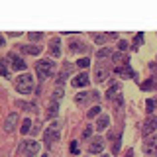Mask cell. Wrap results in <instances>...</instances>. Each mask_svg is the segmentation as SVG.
<instances>
[{
  "mask_svg": "<svg viewBox=\"0 0 157 157\" xmlns=\"http://www.w3.org/2000/svg\"><path fill=\"white\" fill-rule=\"evenodd\" d=\"M88 82H90V78H88V75L86 73H81V75H77L75 78H73V86H86Z\"/></svg>",
  "mask_w": 157,
  "mask_h": 157,
  "instance_id": "10",
  "label": "cell"
},
{
  "mask_svg": "<svg viewBox=\"0 0 157 157\" xmlns=\"http://www.w3.org/2000/svg\"><path fill=\"white\" fill-rule=\"evenodd\" d=\"M126 157H134V151L130 149V151H128V153H126Z\"/></svg>",
  "mask_w": 157,
  "mask_h": 157,
  "instance_id": "35",
  "label": "cell"
},
{
  "mask_svg": "<svg viewBox=\"0 0 157 157\" xmlns=\"http://www.w3.org/2000/svg\"><path fill=\"white\" fill-rule=\"evenodd\" d=\"M90 134H92V128H86V130L82 132V137H88V136H90Z\"/></svg>",
  "mask_w": 157,
  "mask_h": 157,
  "instance_id": "34",
  "label": "cell"
},
{
  "mask_svg": "<svg viewBox=\"0 0 157 157\" xmlns=\"http://www.w3.org/2000/svg\"><path fill=\"white\" fill-rule=\"evenodd\" d=\"M43 157H47V155H43Z\"/></svg>",
  "mask_w": 157,
  "mask_h": 157,
  "instance_id": "37",
  "label": "cell"
},
{
  "mask_svg": "<svg viewBox=\"0 0 157 157\" xmlns=\"http://www.w3.org/2000/svg\"><path fill=\"white\" fill-rule=\"evenodd\" d=\"M108 124H110V118H108V116H100L98 122H96V130H106Z\"/></svg>",
  "mask_w": 157,
  "mask_h": 157,
  "instance_id": "15",
  "label": "cell"
},
{
  "mask_svg": "<svg viewBox=\"0 0 157 157\" xmlns=\"http://www.w3.org/2000/svg\"><path fill=\"white\" fill-rule=\"evenodd\" d=\"M108 73H110V69H108L104 63H98V65L94 67V78L96 81H104V78L108 77Z\"/></svg>",
  "mask_w": 157,
  "mask_h": 157,
  "instance_id": "6",
  "label": "cell"
},
{
  "mask_svg": "<svg viewBox=\"0 0 157 157\" xmlns=\"http://www.w3.org/2000/svg\"><path fill=\"white\" fill-rule=\"evenodd\" d=\"M0 67H2L4 78H8V77H10V73H8V59H2V61H0Z\"/></svg>",
  "mask_w": 157,
  "mask_h": 157,
  "instance_id": "20",
  "label": "cell"
},
{
  "mask_svg": "<svg viewBox=\"0 0 157 157\" xmlns=\"http://www.w3.org/2000/svg\"><path fill=\"white\" fill-rule=\"evenodd\" d=\"M16 124H18V114H16V112H12V114L6 118V122H4V130L12 132L14 128H16Z\"/></svg>",
  "mask_w": 157,
  "mask_h": 157,
  "instance_id": "9",
  "label": "cell"
},
{
  "mask_svg": "<svg viewBox=\"0 0 157 157\" xmlns=\"http://www.w3.org/2000/svg\"><path fill=\"white\" fill-rule=\"evenodd\" d=\"M33 86H36V82H33V77L32 75H20L16 77V90L22 92V94H29V92L33 90Z\"/></svg>",
  "mask_w": 157,
  "mask_h": 157,
  "instance_id": "1",
  "label": "cell"
},
{
  "mask_svg": "<svg viewBox=\"0 0 157 157\" xmlns=\"http://www.w3.org/2000/svg\"><path fill=\"white\" fill-rule=\"evenodd\" d=\"M118 47H120V51L124 53V51H126V47H128V43H126V41H120V43H118Z\"/></svg>",
  "mask_w": 157,
  "mask_h": 157,
  "instance_id": "32",
  "label": "cell"
},
{
  "mask_svg": "<svg viewBox=\"0 0 157 157\" xmlns=\"http://www.w3.org/2000/svg\"><path fill=\"white\" fill-rule=\"evenodd\" d=\"M140 43H144V33H137V36L134 37V49H137Z\"/></svg>",
  "mask_w": 157,
  "mask_h": 157,
  "instance_id": "27",
  "label": "cell"
},
{
  "mask_svg": "<svg viewBox=\"0 0 157 157\" xmlns=\"http://www.w3.org/2000/svg\"><path fill=\"white\" fill-rule=\"evenodd\" d=\"M49 51H51L53 57H59V55H61V49H59V39H51V43H49Z\"/></svg>",
  "mask_w": 157,
  "mask_h": 157,
  "instance_id": "12",
  "label": "cell"
},
{
  "mask_svg": "<svg viewBox=\"0 0 157 157\" xmlns=\"http://www.w3.org/2000/svg\"><path fill=\"white\" fill-rule=\"evenodd\" d=\"M153 108H157V98H149V100H147V110H153Z\"/></svg>",
  "mask_w": 157,
  "mask_h": 157,
  "instance_id": "29",
  "label": "cell"
},
{
  "mask_svg": "<svg viewBox=\"0 0 157 157\" xmlns=\"http://www.w3.org/2000/svg\"><path fill=\"white\" fill-rule=\"evenodd\" d=\"M155 130H157V118H155V116H149V118H147V120L144 122V128H141V136L149 137Z\"/></svg>",
  "mask_w": 157,
  "mask_h": 157,
  "instance_id": "4",
  "label": "cell"
},
{
  "mask_svg": "<svg viewBox=\"0 0 157 157\" xmlns=\"http://www.w3.org/2000/svg\"><path fill=\"white\" fill-rule=\"evenodd\" d=\"M88 98H92V92H78V94H77V102H78V104H85Z\"/></svg>",
  "mask_w": 157,
  "mask_h": 157,
  "instance_id": "18",
  "label": "cell"
},
{
  "mask_svg": "<svg viewBox=\"0 0 157 157\" xmlns=\"http://www.w3.org/2000/svg\"><path fill=\"white\" fill-rule=\"evenodd\" d=\"M102 149H104V144H102L100 137H94V140H92V144L88 145V151H90V153H100Z\"/></svg>",
  "mask_w": 157,
  "mask_h": 157,
  "instance_id": "11",
  "label": "cell"
},
{
  "mask_svg": "<svg viewBox=\"0 0 157 157\" xmlns=\"http://www.w3.org/2000/svg\"><path fill=\"white\" fill-rule=\"evenodd\" d=\"M22 149L26 151L29 157H32V155H36V153H37L39 145H37V141H24V144H22Z\"/></svg>",
  "mask_w": 157,
  "mask_h": 157,
  "instance_id": "8",
  "label": "cell"
},
{
  "mask_svg": "<svg viewBox=\"0 0 157 157\" xmlns=\"http://www.w3.org/2000/svg\"><path fill=\"white\" fill-rule=\"evenodd\" d=\"M61 96H63V90H61V86H57V88H55V94H53V98H55V100H59Z\"/></svg>",
  "mask_w": 157,
  "mask_h": 157,
  "instance_id": "30",
  "label": "cell"
},
{
  "mask_svg": "<svg viewBox=\"0 0 157 157\" xmlns=\"http://www.w3.org/2000/svg\"><path fill=\"white\" fill-rule=\"evenodd\" d=\"M29 126H32V122H29V120H24V124H22V128H20V132H22V134H28V132H29Z\"/></svg>",
  "mask_w": 157,
  "mask_h": 157,
  "instance_id": "26",
  "label": "cell"
},
{
  "mask_svg": "<svg viewBox=\"0 0 157 157\" xmlns=\"http://www.w3.org/2000/svg\"><path fill=\"white\" fill-rule=\"evenodd\" d=\"M114 73H118V75H122V77H136V73L132 71L130 67H118V69H114Z\"/></svg>",
  "mask_w": 157,
  "mask_h": 157,
  "instance_id": "13",
  "label": "cell"
},
{
  "mask_svg": "<svg viewBox=\"0 0 157 157\" xmlns=\"http://www.w3.org/2000/svg\"><path fill=\"white\" fill-rule=\"evenodd\" d=\"M43 140H45V145H51L53 141L59 140V124L57 122H53V124L47 126L45 134H43Z\"/></svg>",
  "mask_w": 157,
  "mask_h": 157,
  "instance_id": "3",
  "label": "cell"
},
{
  "mask_svg": "<svg viewBox=\"0 0 157 157\" xmlns=\"http://www.w3.org/2000/svg\"><path fill=\"white\" fill-rule=\"evenodd\" d=\"M120 90H122V86H120V85H112L110 88H108V94H106V96H108V100H112V98H114L116 94H120Z\"/></svg>",
  "mask_w": 157,
  "mask_h": 157,
  "instance_id": "16",
  "label": "cell"
},
{
  "mask_svg": "<svg viewBox=\"0 0 157 157\" xmlns=\"http://www.w3.org/2000/svg\"><path fill=\"white\" fill-rule=\"evenodd\" d=\"M71 151H73V153H78V145H77V141H73V144H71Z\"/></svg>",
  "mask_w": 157,
  "mask_h": 157,
  "instance_id": "33",
  "label": "cell"
},
{
  "mask_svg": "<svg viewBox=\"0 0 157 157\" xmlns=\"http://www.w3.org/2000/svg\"><path fill=\"white\" fill-rule=\"evenodd\" d=\"M8 61L12 63V67L16 69V71H26V67H28L26 63H24V59L20 57V55H16V53H10V55H8Z\"/></svg>",
  "mask_w": 157,
  "mask_h": 157,
  "instance_id": "5",
  "label": "cell"
},
{
  "mask_svg": "<svg viewBox=\"0 0 157 157\" xmlns=\"http://www.w3.org/2000/svg\"><path fill=\"white\" fill-rule=\"evenodd\" d=\"M120 141H122V137H118V140L114 141V149H112L114 153H118V151H120Z\"/></svg>",
  "mask_w": 157,
  "mask_h": 157,
  "instance_id": "31",
  "label": "cell"
},
{
  "mask_svg": "<svg viewBox=\"0 0 157 157\" xmlns=\"http://www.w3.org/2000/svg\"><path fill=\"white\" fill-rule=\"evenodd\" d=\"M98 114H100V106H92L90 110H88V118H94Z\"/></svg>",
  "mask_w": 157,
  "mask_h": 157,
  "instance_id": "25",
  "label": "cell"
},
{
  "mask_svg": "<svg viewBox=\"0 0 157 157\" xmlns=\"http://www.w3.org/2000/svg\"><path fill=\"white\" fill-rule=\"evenodd\" d=\"M57 112H59L57 100H51V104H49V116H57Z\"/></svg>",
  "mask_w": 157,
  "mask_h": 157,
  "instance_id": "19",
  "label": "cell"
},
{
  "mask_svg": "<svg viewBox=\"0 0 157 157\" xmlns=\"http://www.w3.org/2000/svg\"><path fill=\"white\" fill-rule=\"evenodd\" d=\"M71 49L73 51H85V45H82V43H78V41H71Z\"/></svg>",
  "mask_w": 157,
  "mask_h": 157,
  "instance_id": "23",
  "label": "cell"
},
{
  "mask_svg": "<svg viewBox=\"0 0 157 157\" xmlns=\"http://www.w3.org/2000/svg\"><path fill=\"white\" fill-rule=\"evenodd\" d=\"M22 47L24 53H29V55H39V51H41V47H36V45H20Z\"/></svg>",
  "mask_w": 157,
  "mask_h": 157,
  "instance_id": "14",
  "label": "cell"
},
{
  "mask_svg": "<svg viewBox=\"0 0 157 157\" xmlns=\"http://www.w3.org/2000/svg\"><path fill=\"white\" fill-rule=\"evenodd\" d=\"M155 149H157V136H149L144 144V151L145 153H153Z\"/></svg>",
  "mask_w": 157,
  "mask_h": 157,
  "instance_id": "7",
  "label": "cell"
},
{
  "mask_svg": "<svg viewBox=\"0 0 157 157\" xmlns=\"http://www.w3.org/2000/svg\"><path fill=\"white\" fill-rule=\"evenodd\" d=\"M77 65H78V67H82V69H85V67H88V65H90V59H86V57H82V59H78V61H77Z\"/></svg>",
  "mask_w": 157,
  "mask_h": 157,
  "instance_id": "28",
  "label": "cell"
},
{
  "mask_svg": "<svg viewBox=\"0 0 157 157\" xmlns=\"http://www.w3.org/2000/svg\"><path fill=\"white\" fill-rule=\"evenodd\" d=\"M112 102H114L116 108H122V106H124V96H122V94H116L114 98H112Z\"/></svg>",
  "mask_w": 157,
  "mask_h": 157,
  "instance_id": "21",
  "label": "cell"
},
{
  "mask_svg": "<svg viewBox=\"0 0 157 157\" xmlns=\"http://www.w3.org/2000/svg\"><path fill=\"white\" fill-rule=\"evenodd\" d=\"M28 37H29V41H37V39L43 37V33H41V32H29Z\"/></svg>",
  "mask_w": 157,
  "mask_h": 157,
  "instance_id": "22",
  "label": "cell"
},
{
  "mask_svg": "<svg viewBox=\"0 0 157 157\" xmlns=\"http://www.w3.org/2000/svg\"><path fill=\"white\" fill-rule=\"evenodd\" d=\"M112 61L120 63V65H128V57L124 55V53H114V55H112Z\"/></svg>",
  "mask_w": 157,
  "mask_h": 157,
  "instance_id": "17",
  "label": "cell"
},
{
  "mask_svg": "<svg viewBox=\"0 0 157 157\" xmlns=\"http://www.w3.org/2000/svg\"><path fill=\"white\" fill-rule=\"evenodd\" d=\"M53 69H55V63H53V61H49V59H41V61H37V65H36V73H37V77L43 81V78L51 77Z\"/></svg>",
  "mask_w": 157,
  "mask_h": 157,
  "instance_id": "2",
  "label": "cell"
},
{
  "mask_svg": "<svg viewBox=\"0 0 157 157\" xmlns=\"http://www.w3.org/2000/svg\"><path fill=\"white\" fill-rule=\"evenodd\" d=\"M108 55H110V49H108V47L100 49V51L96 53V57H98V59H104V57H108ZM110 57H112V55H110Z\"/></svg>",
  "mask_w": 157,
  "mask_h": 157,
  "instance_id": "24",
  "label": "cell"
},
{
  "mask_svg": "<svg viewBox=\"0 0 157 157\" xmlns=\"http://www.w3.org/2000/svg\"><path fill=\"white\" fill-rule=\"evenodd\" d=\"M155 65H157V61H155V63H151V67H155Z\"/></svg>",
  "mask_w": 157,
  "mask_h": 157,
  "instance_id": "36",
  "label": "cell"
}]
</instances>
